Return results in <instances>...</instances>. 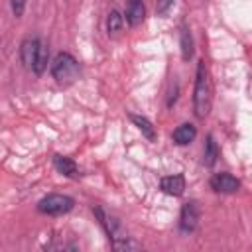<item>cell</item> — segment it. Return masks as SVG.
Segmentation results:
<instances>
[{"instance_id":"4fadbf2b","label":"cell","mask_w":252,"mask_h":252,"mask_svg":"<svg viewBox=\"0 0 252 252\" xmlns=\"http://www.w3.org/2000/svg\"><path fill=\"white\" fill-rule=\"evenodd\" d=\"M219 159V148H217V142L215 138L209 134L207 136V142H205V150H203V163L207 167H213Z\"/></svg>"},{"instance_id":"5b68a950","label":"cell","mask_w":252,"mask_h":252,"mask_svg":"<svg viewBox=\"0 0 252 252\" xmlns=\"http://www.w3.org/2000/svg\"><path fill=\"white\" fill-rule=\"evenodd\" d=\"M73 207H75V199L63 193H49L37 201V211L49 217L67 215L69 211H73Z\"/></svg>"},{"instance_id":"5bb4252c","label":"cell","mask_w":252,"mask_h":252,"mask_svg":"<svg viewBox=\"0 0 252 252\" xmlns=\"http://www.w3.org/2000/svg\"><path fill=\"white\" fill-rule=\"evenodd\" d=\"M130 120L138 126V130L148 138V140H156V130L152 126V122L146 118V116H140V114H130Z\"/></svg>"},{"instance_id":"ba28073f","label":"cell","mask_w":252,"mask_h":252,"mask_svg":"<svg viewBox=\"0 0 252 252\" xmlns=\"http://www.w3.org/2000/svg\"><path fill=\"white\" fill-rule=\"evenodd\" d=\"M159 187H161L163 193H167V195H171V197H181L183 191H185V177H183L181 173L165 175V177H161Z\"/></svg>"},{"instance_id":"6da1fadb","label":"cell","mask_w":252,"mask_h":252,"mask_svg":"<svg viewBox=\"0 0 252 252\" xmlns=\"http://www.w3.org/2000/svg\"><path fill=\"white\" fill-rule=\"evenodd\" d=\"M93 213L96 215V219H98L100 226L104 228V232H106V236H108V240H110L114 250H126L128 252V250H138L140 248V244L132 236L124 234L122 224H120V220L116 217H112L102 207H93Z\"/></svg>"},{"instance_id":"7c38bea8","label":"cell","mask_w":252,"mask_h":252,"mask_svg":"<svg viewBox=\"0 0 252 252\" xmlns=\"http://www.w3.org/2000/svg\"><path fill=\"white\" fill-rule=\"evenodd\" d=\"M179 43H181V57L183 61H189L193 57V37H191V32L187 28V24L183 22L181 24V30H179Z\"/></svg>"},{"instance_id":"8fae6325","label":"cell","mask_w":252,"mask_h":252,"mask_svg":"<svg viewBox=\"0 0 252 252\" xmlns=\"http://www.w3.org/2000/svg\"><path fill=\"white\" fill-rule=\"evenodd\" d=\"M146 18V8L142 4V0H136V2H128V8H126V22L134 28V26H140Z\"/></svg>"},{"instance_id":"9c48e42d","label":"cell","mask_w":252,"mask_h":252,"mask_svg":"<svg viewBox=\"0 0 252 252\" xmlns=\"http://www.w3.org/2000/svg\"><path fill=\"white\" fill-rule=\"evenodd\" d=\"M195 136H197V128H195L193 124H189V122L179 124V126L173 130V134H171V138H173V142H175L177 146H187V144H191V142L195 140Z\"/></svg>"},{"instance_id":"2e32d148","label":"cell","mask_w":252,"mask_h":252,"mask_svg":"<svg viewBox=\"0 0 252 252\" xmlns=\"http://www.w3.org/2000/svg\"><path fill=\"white\" fill-rule=\"evenodd\" d=\"M26 2L28 0H10V6H12V14L16 18H22L24 10H26Z\"/></svg>"},{"instance_id":"277c9868","label":"cell","mask_w":252,"mask_h":252,"mask_svg":"<svg viewBox=\"0 0 252 252\" xmlns=\"http://www.w3.org/2000/svg\"><path fill=\"white\" fill-rule=\"evenodd\" d=\"M51 77L55 79L57 85H63V87L75 83L79 77V61L71 53L59 51L51 61Z\"/></svg>"},{"instance_id":"3957f363","label":"cell","mask_w":252,"mask_h":252,"mask_svg":"<svg viewBox=\"0 0 252 252\" xmlns=\"http://www.w3.org/2000/svg\"><path fill=\"white\" fill-rule=\"evenodd\" d=\"M47 45L43 43V39H39L37 35L26 37L20 43V59L24 63L26 69L33 71L35 75H41L47 67Z\"/></svg>"},{"instance_id":"52a82bcc","label":"cell","mask_w":252,"mask_h":252,"mask_svg":"<svg viewBox=\"0 0 252 252\" xmlns=\"http://www.w3.org/2000/svg\"><path fill=\"white\" fill-rule=\"evenodd\" d=\"M238 187H240V181H238L234 175L226 173V171L215 173V175L211 177V189L217 191V193H226V195H230V193H236Z\"/></svg>"},{"instance_id":"7a4b0ae2","label":"cell","mask_w":252,"mask_h":252,"mask_svg":"<svg viewBox=\"0 0 252 252\" xmlns=\"http://www.w3.org/2000/svg\"><path fill=\"white\" fill-rule=\"evenodd\" d=\"M213 104V91H211V81H209V71L205 61L201 59L197 63V73H195V89H193V112L197 118H205L211 112Z\"/></svg>"},{"instance_id":"8992f818","label":"cell","mask_w":252,"mask_h":252,"mask_svg":"<svg viewBox=\"0 0 252 252\" xmlns=\"http://www.w3.org/2000/svg\"><path fill=\"white\" fill-rule=\"evenodd\" d=\"M199 219H201V209H199V203L197 201H189L181 207V215H179V230L183 234H191L197 224H199Z\"/></svg>"},{"instance_id":"30bf717a","label":"cell","mask_w":252,"mask_h":252,"mask_svg":"<svg viewBox=\"0 0 252 252\" xmlns=\"http://www.w3.org/2000/svg\"><path fill=\"white\" fill-rule=\"evenodd\" d=\"M53 165H55V169H57L59 173H63L65 177H79V167H77V163H75L71 158H67V156L55 154V156H53Z\"/></svg>"},{"instance_id":"e0dca14e","label":"cell","mask_w":252,"mask_h":252,"mask_svg":"<svg viewBox=\"0 0 252 252\" xmlns=\"http://www.w3.org/2000/svg\"><path fill=\"white\" fill-rule=\"evenodd\" d=\"M173 2H175V0H156V12H158L159 16L167 14V10L173 6Z\"/></svg>"},{"instance_id":"9a60e30c","label":"cell","mask_w":252,"mask_h":252,"mask_svg":"<svg viewBox=\"0 0 252 252\" xmlns=\"http://www.w3.org/2000/svg\"><path fill=\"white\" fill-rule=\"evenodd\" d=\"M122 22H124V20H122L120 12H118V10H110L108 16H106V32H108V35H114L116 32H120Z\"/></svg>"},{"instance_id":"ac0fdd59","label":"cell","mask_w":252,"mask_h":252,"mask_svg":"<svg viewBox=\"0 0 252 252\" xmlns=\"http://www.w3.org/2000/svg\"><path fill=\"white\" fill-rule=\"evenodd\" d=\"M128 2H136V0H128Z\"/></svg>"}]
</instances>
